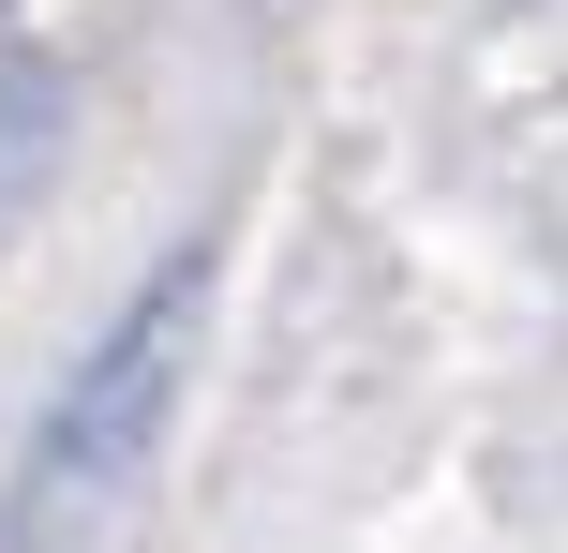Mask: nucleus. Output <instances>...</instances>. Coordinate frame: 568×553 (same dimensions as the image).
Instances as JSON below:
<instances>
[{
    "instance_id": "nucleus-1",
    "label": "nucleus",
    "mask_w": 568,
    "mask_h": 553,
    "mask_svg": "<svg viewBox=\"0 0 568 553\" xmlns=\"http://www.w3.org/2000/svg\"><path fill=\"white\" fill-rule=\"evenodd\" d=\"M195 315H210V255H180L165 285L75 359V389L45 404V434H30V464H16V539L30 553H75L150 479V449H165V419H180V375H195Z\"/></svg>"
}]
</instances>
